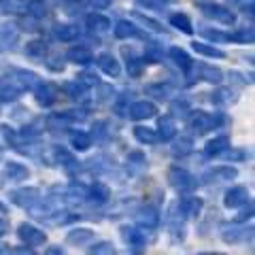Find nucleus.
Instances as JSON below:
<instances>
[{
    "label": "nucleus",
    "instance_id": "f704fd0d",
    "mask_svg": "<svg viewBox=\"0 0 255 255\" xmlns=\"http://www.w3.org/2000/svg\"><path fill=\"white\" fill-rule=\"evenodd\" d=\"M55 155H58V162L66 168L68 172H73V170H77V159H75V155L73 153H68L66 149H55Z\"/></svg>",
    "mask_w": 255,
    "mask_h": 255
},
{
    "label": "nucleus",
    "instance_id": "473e14b6",
    "mask_svg": "<svg viewBox=\"0 0 255 255\" xmlns=\"http://www.w3.org/2000/svg\"><path fill=\"white\" fill-rule=\"evenodd\" d=\"M194 51L200 53V55H206V58H217V60L226 58V53H223L219 47L209 45V43H194Z\"/></svg>",
    "mask_w": 255,
    "mask_h": 255
},
{
    "label": "nucleus",
    "instance_id": "e433bc0d",
    "mask_svg": "<svg viewBox=\"0 0 255 255\" xmlns=\"http://www.w3.org/2000/svg\"><path fill=\"white\" fill-rule=\"evenodd\" d=\"M126 55V64H128V73H130L132 77H140V73H142V66H145V64H142V60L140 58H136V55H134L132 51H130V55L128 53H124Z\"/></svg>",
    "mask_w": 255,
    "mask_h": 255
},
{
    "label": "nucleus",
    "instance_id": "4468645a",
    "mask_svg": "<svg viewBox=\"0 0 255 255\" xmlns=\"http://www.w3.org/2000/svg\"><path fill=\"white\" fill-rule=\"evenodd\" d=\"M36 102L41 107H51L53 102H55V98H58V90L51 85V83H38V87H36Z\"/></svg>",
    "mask_w": 255,
    "mask_h": 255
},
{
    "label": "nucleus",
    "instance_id": "1a4fd4ad",
    "mask_svg": "<svg viewBox=\"0 0 255 255\" xmlns=\"http://www.w3.org/2000/svg\"><path fill=\"white\" fill-rule=\"evenodd\" d=\"M238 177V170L232 168V166H215L209 172H204V183H219V181H232Z\"/></svg>",
    "mask_w": 255,
    "mask_h": 255
},
{
    "label": "nucleus",
    "instance_id": "412c9836",
    "mask_svg": "<svg viewBox=\"0 0 255 255\" xmlns=\"http://www.w3.org/2000/svg\"><path fill=\"white\" fill-rule=\"evenodd\" d=\"M15 81L19 83L21 90H36L41 79L36 77V73H32V70H15Z\"/></svg>",
    "mask_w": 255,
    "mask_h": 255
},
{
    "label": "nucleus",
    "instance_id": "a19ab883",
    "mask_svg": "<svg viewBox=\"0 0 255 255\" xmlns=\"http://www.w3.org/2000/svg\"><path fill=\"white\" fill-rule=\"evenodd\" d=\"M66 196H68L70 202H83L85 198H87V189H85L83 185H77V183H73V185L68 187Z\"/></svg>",
    "mask_w": 255,
    "mask_h": 255
},
{
    "label": "nucleus",
    "instance_id": "0e129e2a",
    "mask_svg": "<svg viewBox=\"0 0 255 255\" xmlns=\"http://www.w3.org/2000/svg\"><path fill=\"white\" fill-rule=\"evenodd\" d=\"M166 2H174V0H166Z\"/></svg>",
    "mask_w": 255,
    "mask_h": 255
},
{
    "label": "nucleus",
    "instance_id": "4d7b16f0",
    "mask_svg": "<svg viewBox=\"0 0 255 255\" xmlns=\"http://www.w3.org/2000/svg\"><path fill=\"white\" fill-rule=\"evenodd\" d=\"M111 4V0H92V6L94 9H107Z\"/></svg>",
    "mask_w": 255,
    "mask_h": 255
},
{
    "label": "nucleus",
    "instance_id": "5fc2aeb1",
    "mask_svg": "<svg viewBox=\"0 0 255 255\" xmlns=\"http://www.w3.org/2000/svg\"><path fill=\"white\" fill-rule=\"evenodd\" d=\"M187 113V105L185 102H174L172 105V117L174 115H185Z\"/></svg>",
    "mask_w": 255,
    "mask_h": 255
},
{
    "label": "nucleus",
    "instance_id": "a18cd8bd",
    "mask_svg": "<svg viewBox=\"0 0 255 255\" xmlns=\"http://www.w3.org/2000/svg\"><path fill=\"white\" fill-rule=\"evenodd\" d=\"M149 96H153V98H159V100H164L166 96H168L170 92V87L168 85H147V90H145Z\"/></svg>",
    "mask_w": 255,
    "mask_h": 255
},
{
    "label": "nucleus",
    "instance_id": "4be33fe9",
    "mask_svg": "<svg viewBox=\"0 0 255 255\" xmlns=\"http://www.w3.org/2000/svg\"><path fill=\"white\" fill-rule=\"evenodd\" d=\"M113 32L117 38H134V36H138V26L130 19H122L113 26Z\"/></svg>",
    "mask_w": 255,
    "mask_h": 255
},
{
    "label": "nucleus",
    "instance_id": "79ce46f5",
    "mask_svg": "<svg viewBox=\"0 0 255 255\" xmlns=\"http://www.w3.org/2000/svg\"><path fill=\"white\" fill-rule=\"evenodd\" d=\"M230 41H234V43H253V28H241V30H236L230 34Z\"/></svg>",
    "mask_w": 255,
    "mask_h": 255
},
{
    "label": "nucleus",
    "instance_id": "7c9ffc66",
    "mask_svg": "<svg viewBox=\"0 0 255 255\" xmlns=\"http://www.w3.org/2000/svg\"><path fill=\"white\" fill-rule=\"evenodd\" d=\"M109 196H111V191H109L107 185H102V183H94V185L87 189V198H90V200H94V202H98V204L107 202Z\"/></svg>",
    "mask_w": 255,
    "mask_h": 255
},
{
    "label": "nucleus",
    "instance_id": "7ed1b4c3",
    "mask_svg": "<svg viewBox=\"0 0 255 255\" xmlns=\"http://www.w3.org/2000/svg\"><path fill=\"white\" fill-rule=\"evenodd\" d=\"M223 122H226V117H223L221 113H217V115H206V113H198L191 117V130H194L196 134H206L209 130H215V128H219Z\"/></svg>",
    "mask_w": 255,
    "mask_h": 255
},
{
    "label": "nucleus",
    "instance_id": "052dcab7",
    "mask_svg": "<svg viewBox=\"0 0 255 255\" xmlns=\"http://www.w3.org/2000/svg\"><path fill=\"white\" fill-rule=\"evenodd\" d=\"M238 2H243V0H228V4H238Z\"/></svg>",
    "mask_w": 255,
    "mask_h": 255
},
{
    "label": "nucleus",
    "instance_id": "b1692460",
    "mask_svg": "<svg viewBox=\"0 0 255 255\" xmlns=\"http://www.w3.org/2000/svg\"><path fill=\"white\" fill-rule=\"evenodd\" d=\"M4 174L13 181H23L30 177V170L28 166H23L21 162H6L4 164Z\"/></svg>",
    "mask_w": 255,
    "mask_h": 255
},
{
    "label": "nucleus",
    "instance_id": "8fccbe9b",
    "mask_svg": "<svg viewBox=\"0 0 255 255\" xmlns=\"http://www.w3.org/2000/svg\"><path fill=\"white\" fill-rule=\"evenodd\" d=\"M228 159H230V162H243V159H247V151H243V149H230L228 151Z\"/></svg>",
    "mask_w": 255,
    "mask_h": 255
},
{
    "label": "nucleus",
    "instance_id": "a878e982",
    "mask_svg": "<svg viewBox=\"0 0 255 255\" xmlns=\"http://www.w3.org/2000/svg\"><path fill=\"white\" fill-rule=\"evenodd\" d=\"M55 36H58L60 41H64V43H73V41H77V38L81 36V32H79V28L73 26V23H62V26L55 28Z\"/></svg>",
    "mask_w": 255,
    "mask_h": 255
},
{
    "label": "nucleus",
    "instance_id": "bb28decb",
    "mask_svg": "<svg viewBox=\"0 0 255 255\" xmlns=\"http://www.w3.org/2000/svg\"><path fill=\"white\" fill-rule=\"evenodd\" d=\"M0 9L9 15L28 13V0H0Z\"/></svg>",
    "mask_w": 255,
    "mask_h": 255
},
{
    "label": "nucleus",
    "instance_id": "6ab92c4d",
    "mask_svg": "<svg viewBox=\"0 0 255 255\" xmlns=\"http://www.w3.org/2000/svg\"><path fill=\"white\" fill-rule=\"evenodd\" d=\"M228 149H230V138L228 136H217V138H213V140H209L204 145V155L217 157L221 153H226Z\"/></svg>",
    "mask_w": 255,
    "mask_h": 255
},
{
    "label": "nucleus",
    "instance_id": "c9c22d12",
    "mask_svg": "<svg viewBox=\"0 0 255 255\" xmlns=\"http://www.w3.org/2000/svg\"><path fill=\"white\" fill-rule=\"evenodd\" d=\"M28 13L36 19H43L47 15V2L45 0H28Z\"/></svg>",
    "mask_w": 255,
    "mask_h": 255
},
{
    "label": "nucleus",
    "instance_id": "c756f323",
    "mask_svg": "<svg viewBox=\"0 0 255 255\" xmlns=\"http://www.w3.org/2000/svg\"><path fill=\"white\" fill-rule=\"evenodd\" d=\"M134 136H136L138 142L142 145H155L157 142V134L153 128H147V126H136L134 128Z\"/></svg>",
    "mask_w": 255,
    "mask_h": 255
},
{
    "label": "nucleus",
    "instance_id": "2eb2a0df",
    "mask_svg": "<svg viewBox=\"0 0 255 255\" xmlns=\"http://www.w3.org/2000/svg\"><path fill=\"white\" fill-rule=\"evenodd\" d=\"M179 211L185 215V217H198V215H200V211H202V200H200V198H196V196H185V198H181Z\"/></svg>",
    "mask_w": 255,
    "mask_h": 255
},
{
    "label": "nucleus",
    "instance_id": "f3484780",
    "mask_svg": "<svg viewBox=\"0 0 255 255\" xmlns=\"http://www.w3.org/2000/svg\"><path fill=\"white\" fill-rule=\"evenodd\" d=\"M66 58L70 62H75V64H90L94 60V53L90 47H85V45H75V47H70L68 53H66Z\"/></svg>",
    "mask_w": 255,
    "mask_h": 255
},
{
    "label": "nucleus",
    "instance_id": "5701e85b",
    "mask_svg": "<svg viewBox=\"0 0 255 255\" xmlns=\"http://www.w3.org/2000/svg\"><path fill=\"white\" fill-rule=\"evenodd\" d=\"M85 23H87V28H90L92 32H107L111 30V19L105 17V15H100V13H90L85 17Z\"/></svg>",
    "mask_w": 255,
    "mask_h": 255
},
{
    "label": "nucleus",
    "instance_id": "f257e3e1",
    "mask_svg": "<svg viewBox=\"0 0 255 255\" xmlns=\"http://www.w3.org/2000/svg\"><path fill=\"white\" fill-rule=\"evenodd\" d=\"M11 202L15 206H19V209H34V206L41 202V191H38L36 187H21V189H13L11 194Z\"/></svg>",
    "mask_w": 255,
    "mask_h": 255
},
{
    "label": "nucleus",
    "instance_id": "338daca9",
    "mask_svg": "<svg viewBox=\"0 0 255 255\" xmlns=\"http://www.w3.org/2000/svg\"><path fill=\"white\" fill-rule=\"evenodd\" d=\"M200 255H211V253H200Z\"/></svg>",
    "mask_w": 255,
    "mask_h": 255
},
{
    "label": "nucleus",
    "instance_id": "423d86ee",
    "mask_svg": "<svg viewBox=\"0 0 255 255\" xmlns=\"http://www.w3.org/2000/svg\"><path fill=\"white\" fill-rule=\"evenodd\" d=\"M253 228H241L238 223H223L221 226V238L226 243H241L245 238H251Z\"/></svg>",
    "mask_w": 255,
    "mask_h": 255
},
{
    "label": "nucleus",
    "instance_id": "37998d69",
    "mask_svg": "<svg viewBox=\"0 0 255 255\" xmlns=\"http://www.w3.org/2000/svg\"><path fill=\"white\" fill-rule=\"evenodd\" d=\"M87 255H117V251H115V247L111 245V243L102 241V243H98V245H94L92 249L87 251Z\"/></svg>",
    "mask_w": 255,
    "mask_h": 255
},
{
    "label": "nucleus",
    "instance_id": "bf43d9fd",
    "mask_svg": "<svg viewBox=\"0 0 255 255\" xmlns=\"http://www.w3.org/2000/svg\"><path fill=\"white\" fill-rule=\"evenodd\" d=\"M6 230H9V223H6L4 219H0V234H4Z\"/></svg>",
    "mask_w": 255,
    "mask_h": 255
},
{
    "label": "nucleus",
    "instance_id": "c03bdc74",
    "mask_svg": "<svg viewBox=\"0 0 255 255\" xmlns=\"http://www.w3.org/2000/svg\"><path fill=\"white\" fill-rule=\"evenodd\" d=\"M64 90L70 94V98L81 100V98H83V94L87 92V87H85L81 81H73V83H66V85H64Z\"/></svg>",
    "mask_w": 255,
    "mask_h": 255
},
{
    "label": "nucleus",
    "instance_id": "69168bd1",
    "mask_svg": "<svg viewBox=\"0 0 255 255\" xmlns=\"http://www.w3.org/2000/svg\"><path fill=\"white\" fill-rule=\"evenodd\" d=\"M213 255H223V253H213Z\"/></svg>",
    "mask_w": 255,
    "mask_h": 255
},
{
    "label": "nucleus",
    "instance_id": "09e8293b",
    "mask_svg": "<svg viewBox=\"0 0 255 255\" xmlns=\"http://www.w3.org/2000/svg\"><path fill=\"white\" fill-rule=\"evenodd\" d=\"M136 19H140L142 23H147V26H149L151 30H155V32H162V30H164V28H162V23H159V21L151 19V17H145V15H140V13H136Z\"/></svg>",
    "mask_w": 255,
    "mask_h": 255
},
{
    "label": "nucleus",
    "instance_id": "ea45409f",
    "mask_svg": "<svg viewBox=\"0 0 255 255\" xmlns=\"http://www.w3.org/2000/svg\"><path fill=\"white\" fill-rule=\"evenodd\" d=\"M26 53L30 55V58H45V53H47L45 41H30L26 45Z\"/></svg>",
    "mask_w": 255,
    "mask_h": 255
},
{
    "label": "nucleus",
    "instance_id": "e2e57ef3",
    "mask_svg": "<svg viewBox=\"0 0 255 255\" xmlns=\"http://www.w3.org/2000/svg\"><path fill=\"white\" fill-rule=\"evenodd\" d=\"M0 159H2V147H0Z\"/></svg>",
    "mask_w": 255,
    "mask_h": 255
},
{
    "label": "nucleus",
    "instance_id": "cd10ccee",
    "mask_svg": "<svg viewBox=\"0 0 255 255\" xmlns=\"http://www.w3.org/2000/svg\"><path fill=\"white\" fill-rule=\"evenodd\" d=\"M68 126H70V122H68V117L64 113H53V115L47 117V128H49L53 134H62Z\"/></svg>",
    "mask_w": 255,
    "mask_h": 255
},
{
    "label": "nucleus",
    "instance_id": "dca6fc26",
    "mask_svg": "<svg viewBox=\"0 0 255 255\" xmlns=\"http://www.w3.org/2000/svg\"><path fill=\"white\" fill-rule=\"evenodd\" d=\"M136 221L140 223L142 228L153 230V228H157V223H159V213H157L155 206H145V209H140L136 213Z\"/></svg>",
    "mask_w": 255,
    "mask_h": 255
},
{
    "label": "nucleus",
    "instance_id": "de8ad7c7",
    "mask_svg": "<svg viewBox=\"0 0 255 255\" xmlns=\"http://www.w3.org/2000/svg\"><path fill=\"white\" fill-rule=\"evenodd\" d=\"M253 217V202L249 200L247 202V209H243L241 213L236 215V219H234V223H243V221H247V219H251Z\"/></svg>",
    "mask_w": 255,
    "mask_h": 255
},
{
    "label": "nucleus",
    "instance_id": "4c0bfd02",
    "mask_svg": "<svg viewBox=\"0 0 255 255\" xmlns=\"http://www.w3.org/2000/svg\"><path fill=\"white\" fill-rule=\"evenodd\" d=\"M211 102L213 105H217V107H226V105H230V102H234V96H232V92L230 90H217V92H213V96H211Z\"/></svg>",
    "mask_w": 255,
    "mask_h": 255
},
{
    "label": "nucleus",
    "instance_id": "39448f33",
    "mask_svg": "<svg viewBox=\"0 0 255 255\" xmlns=\"http://www.w3.org/2000/svg\"><path fill=\"white\" fill-rule=\"evenodd\" d=\"M168 181L174 189L179 191H191L196 187V179L185 170V168H179V166H172L168 170Z\"/></svg>",
    "mask_w": 255,
    "mask_h": 255
},
{
    "label": "nucleus",
    "instance_id": "f8f14e48",
    "mask_svg": "<svg viewBox=\"0 0 255 255\" xmlns=\"http://www.w3.org/2000/svg\"><path fill=\"white\" fill-rule=\"evenodd\" d=\"M96 62H98V68H100L105 75H109V77H119V75H122V66H119V60L115 58V55H111V53H100Z\"/></svg>",
    "mask_w": 255,
    "mask_h": 255
},
{
    "label": "nucleus",
    "instance_id": "6e6d98bb",
    "mask_svg": "<svg viewBox=\"0 0 255 255\" xmlns=\"http://www.w3.org/2000/svg\"><path fill=\"white\" fill-rule=\"evenodd\" d=\"M45 255H68V253L64 251L60 245H55V247H49V249H47V253H45Z\"/></svg>",
    "mask_w": 255,
    "mask_h": 255
},
{
    "label": "nucleus",
    "instance_id": "58836bf2",
    "mask_svg": "<svg viewBox=\"0 0 255 255\" xmlns=\"http://www.w3.org/2000/svg\"><path fill=\"white\" fill-rule=\"evenodd\" d=\"M202 36L211 43H223V41H230V34L228 32H221V30H215V28H202Z\"/></svg>",
    "mask_w": 255,
    "mask_h": 255
},
{
    "label": "nucleus",
    "instance_id": "49530a36",
    "mask_svg": "<svg viewBox=\"0 0 255 255\" xmlns=\"http://www.w3.org/2000/svg\"><path fill=\"white\" fill-rule=\"evenodd\" d=\"M0 132H2L4 140L9 142V145H13V147H17V145H19V136H17V132H15L13 128H9V126H0Z\"/></svg>",
    "mask_w": 255,
    "mask_h": 255
},
{
    "label": "nucleus",
    "instance_id": "c85d7f7f",
    "mask_svg": "<svg viewBox=\"0 0 255 255\" xmlns=\"http://www.w3.org/2000/svg\"><path fill=\"white\" fill-rule=\"evenodd\" d=\"M170 26H174L177 30H181L183 34H194V26H191V19L185 13H172L170 15Z\"/></svg>",
    "mask_w": 255,
    "mask_h": 255
},
{
    "label": "nucleus",
    "instance_id": "9d476101",
    "mask_svg": "<svg viewBox=\"0 0 255 255\" xmlns=\"http://www.w3.org/2000/svg\"><path fill=\"white\" fill-rule=\"evenodd\" d=\"M130 111V117L132 119H136V122H142V119H151L155 115V105L153 102H149V100H138V102H134V105L128 109Z\"/></svg>",
    "mask_w": 255,
    "mask_h": 255
},
{
    "label": "nucleus",
    "instance_id": "72a5a7b5",
    "mask_svg": "<svg viewBox=\"0 0 255 255\" xmlns=\"http://www.w3.org/2000/svg\"><path fill=\"white\" fill-rule=\"evenodd\" d=\"M191 149H194V145H191V138L189 136H181L174 140V145H172V155H177V157H185L191 153Z\"/></svg>",
    "mask_w": 255,
    "mask_h": 255
},
{
    "label": "nucleus",
    "instance_id": "a211bd4d",
    "mask_svg": "<svg viewBox=\"0 0 255 255\" xmlns=\"http://www.w3.org/2000/svg\"><path fill=\"white\" fill-rule=\"evenodd\" d=\"M92 241H94V230H87V228H75V230H70L66 236V243L75 245V247H83Z\"/></svg>",
    "mask_w": 255,
    "mask_h": 255
},
{
    "label": "nucleus",
    "instance_id": "393cba45",
    "mask_svg": "<svg viewBox=\"0 0 255 255\" xmlns=\"http://www.w3.org/2000/svg\"><path fill=\"white\" fill-rule=\"evenodd\" d=\"M70 145H73L75 151H87L92 147V136L83 130H75L70 132Z\"/></svg>",
    "mask_w": 255,
    "mask_h": 255
},
{
    "label": "nucleus",
    "instance_id": "864d4df0",
    "mask_svg": "<svg viewBox=\"0 0 255 255\" xmlns=\"http://www.w3.org/2000/svg\"><path fill=\"white\" fill-rule=\"evenodd\" d=\"M9 255H36L30 247H15V249L9 251Z\"/></svg>",
    "mask_w": 255,
    "mask_h": 255
},
{
    "label": "nucleus",
    "instance_id": "20e7f679",
    "mask_svg": "<svg viewBox=\"0 0 255 255\" xmlns=\"http://www.w3.org/2000/svg\"><path fill=\"white\" fill-rule=\"evenodd\" d=\"M17 236H19V241L26 245V247H41L47 243V234L43 232L41 228H36V226H32V223H19V228H17Z\"/></svg>",
    "mask_w": 255,
    "mask_h": 255
},
{
    "label": "nucleus",
    "instance_id": "774afa93",
    "mask_svg": "<svg viewBox=\"0 0 255 255\" xmlns=\"http://www.w3.org/2000/svg\"><path fill=\"white\" fill-rule=\"evenodd\" d=\"M0 113H2V111H0Z\"/></svg>",
    "mask_w": 255,
    "mask_h": 255
},
{
    "label": "nucleus",
    "instance_id": "2f4dec72",
    "mask_svg": "<svg viewBox=\"0 0 255 255\" xmlns=\"http://www.w3.org/2000/svg\"><path fill=\"white\" fill-rule=\"evenodd\" d=\"M200 77L204 79V81H209V83H221L223 81L221 68L211 66V64H200Z\"/></svg>",
    "mask_w": 255,
    "mask_h": 255
},
{
    "label": "nucleus",
    "instance_id": "680f3d73",
    "mask_svg": "<svg viewBox=\"0 0 255 255\" xmlns=\"http://www.w3.org/2000/svg\"><path fill=\"white\" fill-rule=\"evenodd\" d=\"M4 211H6V206H4L2 202H0V213H4Z\"/></svg>",
    "mask_w": 255,
    "mask_h": 255
},
{
    "label": "nucleus",
    "instance_id": "9b49d317",
    "mask_svg": "<svg viewBox=\"0 0 255 255\" xmlns=\"http://www.w3.org/2000/svg\"><path fill=\"white\" fill-rule=\"evenodd\" d=\"M122 234H124V241L132 247V251L134 253H140L142 249H145V234H142V230H136V228H124L122 230Z\"/></svg>",
    "mask_w": 255,
    "mask_h": 255
},
{
    "label": "nucleus",
    "instance_id": "6e6552de",
    "mask_svg": "<svg viewBox=\"0 0 255 255\" xmlns=\"http://www.w3.org/2000/svg\"><path fill=\"white\" fill-rule=\"evenodd\" d=\"M247 202H249V191H247V187H230L226 191V196H223V204L228 206V209H238V206H245Z\"/></svg>",
    "mask_w": 255,
    "mask_h": 255
},
{
    "label": "nucleus",
    "instance_id": "ddd939ff",
    "mask_svg": "<svg viewBox=\"0 0 255 255\" xmlns=\"http://www.w3.org/2000/svg\"><path fill=\"white\" fill-rule=\"evenodd\" d=\"M157 140H172L177 134V126H174V117L172 115H162L157 119Z\"/></svg>",
    "mask_w": 255,
    "mask_h": 255
},
{
    "label": "nucleus",
    "instance_id": "aec40b11",
    "mask_svg": "<svg viewBox=\"0 0 255 255\" xmlns=\"http://www.w3.org/2000/svg\"><path fill=\"white\" fill-rule=\"evenodd\" d=\"M168 55L172 58V62L183 70V73H189L191 66H194V60H191V58H189V53H187L185 49H181V47H170Z\"/></svg>",
    "mask_w": 255,
    "mask_h": 255
},
{
    "label": "nucleus",
    "instance_id": "0eeeda50",
    "mask_svg": "<svg viewBox=\"0 0 255 255\" xmlns=\"http://www.w3.org/2000/svg\"><path fill=\"white\" fill-rule=\"evenodd\" d=\"M21 87H19V83L15 81V77H2L0 79V100L2 102H15L21 96Z\"/></svg>",
    "mask_w": 255,
    "mask_h": 255
},
{
    "label": "nucleus",
    "instance_id": "13d9d810",
    "mask_svg": "<svg viewBox=\"0 0 255 255\" xmlns=\"http://www.w3.org/2000/svg\"><path fill=\"white\" fill-rule=\"evenodd\" d=\"M243 11L245 15L249 13V17H253V0H249V4H243Z\"/></svg>",
    "mask_w": 255,
    "mask_h": 255
},
{
    "label": "nucleus",
    "instance_id": "3c124183",
    "mask_svg": "<svg viewBox=\"0 0 255 255\" xmlns=\"http://www.w3.org/2000/svg\"><path fill=\"white\" fill-rule=\"evenodd\" d=\"M79 81H81L85 87H87V85H92V83H94V85H100V81H98V77H96V73H83Z\"/></svg>",
    "mask_w": 255,
    "mask_h": 255
},
{
    "label": "nucleus",
    "instance_id": "f03ea898",
    "mask_svg": "<svg viewBox=\"0 0 255 255\" xmlns=\"http://www.w3.org/2000/svg\"><path fill=\"white\" fill-rule=\"evenodd\" d=\"M200 9L206 17H211L213 21H219L223 26H234L236 23V15L226 9V6L221 4H215V2H200Z\"/></svg>",
    "mask_w": 255,
    "mask_h": 255
},
{
    "label": "nucleus",
    "instance_id": "603ef678",
    "mask_svg": "<svg viewBox=\"0 0 255 255\" xmlns=\"http://www.w3.org/2000/svg\"><path fill=\"white\" fill-rule=\"evenodd\" d=\"M47 66H49L51 70H55V73H58V70H64V60H62V58H58V55H53L51 60H47Z\"/></svg>",
    "mask_w": 255,
    "mask_h": 255
}]
</instances>
